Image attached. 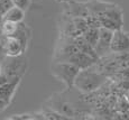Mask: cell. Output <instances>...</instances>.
<instances>
[{
	"mask_svg": "<svg viewBox=\"0 0 129 120\" xmlns=\"http://www.w3.org/2000/svg\"><path fill=\"white\" fill-rule=\"evenodd\" d=\"M85 4L90 15L98 17L101 27L111 29L113 32L122 29L123 17L122 10L119 6L116 4L100 1V0H91Z\"/></svg>",
	"mask_w": 129,
	"mask_h": 120,
	"instance_id": "obj_1",
	"label": "cell"
},
{
	"mask_svg": "<svg viewBox=\"0 0 129 120\" xmlns=\"http://www.w3.org/2000/svg\"><path fill=\"white\" fill-rule=\"evenodd\" d=\"M107 81V76L105 73L98 70H93L92 66L88 69H83L79 72L78 76L74 82V86L79 90L89 93L94 90L102 86Z\"/></svg>",
	"mask_w": 129,
	"mask_h": 120,
	"instance_id": "obj_2",
	"label": "cell"
},
{
	"mask_svg": "<svg viewBox=\"0 0 129 120\" xmlns=\"http://www.w3.org/2000/svg\"><path fill=\"white\" fill-rule=\"evenodd\" d=\"M81 69L70 62H57L55 61L51 66V73L56 79L62 81L65 84L66 89H71L74 85L75 79L78 76Z\"/></svg>",
	"mask_w": 129,
	"mask_h": 120,
	"instance_id": "obj_3",
	"label": "cell"
},
{
	"mask_svg": "<svg viewBox=\"0 0 129 120\" xmlns=\"http://www.w3.org/2000/svg\"><path fill=\"white\" fill-rule=\"evenodd\" d=\"M26 58H24L23 55L20 56H6V61L2 65V72L8 77L21 76V73H24L26 70Z\"/></svg>",
	"mask_w": 129,
	"mask_h": 120,
	"instance_id": "obj_4",
	"label": "cell"
},
{
	"mask_svg": "<svg viewBox=\"0 0 129 120\" xmlns=\"http://www.w3.org/2000/svg\"><path fill=\"white\" fill-rule=\"evenodd\" d=\"M112 35L113 31H111V29L105 28V27H100V29H99V39L94 49H95V53L98 54V56L100 58L107 56L109 53H111L110 45Z\"/></svg>",
	"mask_w": 129,
	"mask_h": 120,
	"instance_id": "obj_5",
	"label": "cell"
},
{
	"mask_svg": "<svg viewBox=\"0 0 129 120\" xmlns=\"http://www.w3.org/2000/svg\"><path fill=\"white\" fill-rule=\"evenodd\" d=\"M5 56H20L26 51L24 44L15 36H1Z\"/></svg>",
	"mask_w": 129,
	"mask_h": 120,
	"instance_id": "obj_6",
	"label": "cell"
},
{
	"mask_svg": "<svg viewBox=\"0 0 129 120\" xmlns=\"http://www.w3.org/2000/svg\"><path fill=\"white\" fill-rule=\"evenodd\" d=\"M110 49L111 53L115 54L129 53V34L123 32L122 29L113 32Z\"/></svg>",
	"mask_w": 129,
	"mask_h": 120,
	"instance_id": "obj_7",
	"label": "cell"
},
{
	"mask_svg": "<svg viewBox=\"0 0 129 120\" xmlns=\"http://www.w3.org/2000/svg\"><path fill=\"white\" fill-rule=\"evenodd\" d=\"M19 82H20V76H15V77H10L6 83L0 85V98L4 99L5 101H7L9 103Z\"/></svg>",
	"mask_w": 129,
	"mask_h": 120,
	"instance_id": "obj_8",
	"label": "cell"
},
{
	"mask_svg": "<svg viewBox=\"0 0 129 120\" xmlns=\"http://www.w3.org/2000/svg\"><path fill=\"white\" fill-rule=\"evenodd\" d=\"M25 18V10L18 8L16 6H12L8 11L5 14L2 20H9L14 22H21Z\"/></svg>",
	"mask_w": 129,
	"mask_h": 120,
	"instance_id": "obj_9",
	"label": "cell"
},
{
	"mask_svg": "<svg viewBox=\"0 0 129 120\" xmlns=\"http://www.w3.org/2000/svg\"><path fill=\"white\" fill-rule=\"evenodd\" d=\"M19 22H14L9 20L0 21V36H11L16 33Z\"/></svg>",
	"mask_w": 129,
	"mask_h": 120,
	"instance_id": "obj_10",
	"label": "cell"
},
{
	"mask_svg": "<svg viewBox=\"0 0 129 120\" xmlns=\"http://www.w3.org/2000/svg\"><path fill=\"white\" fill-rule=\"evenodd\" d=\"M99 29L100 28H96V27H89L85 32L83 33V38L85 39L90 45H92L93 47H95L96 43H98V39H99Z\"/></svg>",
	"mask_w": 129,
	"mask_h": 120,
	"instance_id": "obj_11",
	"label": "cell"
},
{
	"mask_svg": "<svg viewBox=\"0 0 129 120\" xmlns=\"http://www.w3.org/2000/svg\"><path fill=\"white\" fill-rule=\"evenodd\" d=\"M14 6L11 0H0V20H2L5 14Z\"/></svg>",
	"mask_w": 129,
	"mask_h": 120,
	"instance_id": "obj_12",
	"label": "cell"
},
{
	"mask_svg": "<svg viewBox=\"0 0 129 120\" xmlns=\"http://www.w3.org/2000/svg\"><path fill=\"white\" fill-rule=\"evenodd\" d=\"M14 6L18 7V8L23 9V10L26 11L28 9L29 5H30V0H11Z\"/></svg>",
	"mask_w": 129,
	"mask_h": 120,
	"instance_id": "obj_13",
	"label": "cell"
},
{
	"mask_svg": "<svg viewBox=\"0 0 129 120\" xmlns=\"http://www.w3.org/2000/svg\"><path fill=\"white\" fill-rule=\"evenodd\" d=\"M125 98H126V100H127L128 103H129V89L126 90V92H125Z\"/></svg>",
	"mask_w": 129,
	"mask_h": 120,
	"instance_id": "obj_14",
	"label": "cell"
},
{
	"mask_svg": "<svg viewBox=\"0 0 129 120\" xmlns=\"http://www.w3.org/2000/svg\"><path fill=\"white\" fill-rule=\"evenodd\" d=\"M1 74H2V67L0 66V75H1Z\"/></svg>",
	"mask_w": 129,
	"mask_h": 120,
	"instance_id": "obj_15",
	"label": "cell"
},
{
	"mask_svg": "<svg viewBox=\"0 0 129 120\" xmlns=\"http://www.w3.org/2000/svg\"><path fill=\"white\" fill-rule=\"evenodd\" d=\"M0 21H1V20H0Z\"/></svg>",
	"mask_w": 129,
	"mask_h": 120,
	"instance_id": "obj_16",
	"label": "cell"
}]
</instances>
